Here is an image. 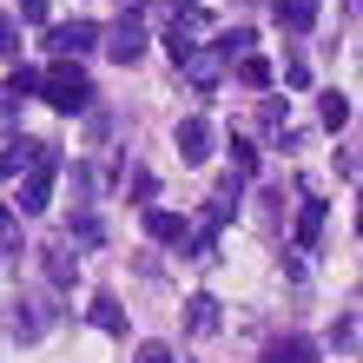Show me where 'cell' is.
<instances>
[{"instance_id": "d4e9b609", "label": "cell", "mask_w": 363, "mask_h": 363, "mask_svg": "<svg viewBox=\"0 0 363 363\" xmlns=\"http://www.w3.org/2000/svg\"><path fill=\"white\" fill-rule=\"evenodd\" d=\"M165 53H172V67H179V60L191 53V27H179V20H172V27H165Z\"/></svg>"}, {"instance_id": "7c38bea8", "label": "cell", "mask_w": 363, "mask_h": 363, "mask_svg": "<svg viewBox=\"0 0 363 363\" xmlns=\"http://www.w3.org/2000/svg\"><path fill=\"white\" fill-rule=\"evenodd\" d=\"M277 27L284 33H311L317 27V0H277Z\"/></svg>"}, {"instance_id": "cb8c5ba5", "label": "cell", "mask_w": 363, "mask_h": 363, "mask_svg": "<svg viewBox=\"0 0 363 363\" xmlns=\"http://www.w3.org/2000/svg\"><path fill=\"white\" fill-rule=\"evenodd\" d=\"M33 86H40V73H27V67H13V73H7V86H0V93H7V99H27Z\"/></svg>"}, {"instance_id": "5bb4252c", "label": "cell", "mask_w": 363, "mask_h": 363, "mask_svg": "<svg viewBox=\"0 0 363 363\" xmlns=\"http://www.w3.org/2000/svg\"><path fill=\"white\" fill-rule=\"evenodd\" d=\"M264 363H317V344H304V337H277V344L264 350Z\"/></svg>"}, {"instance_id": "f546056e", "label": "cell", "mask_w": 363, "mask_h": 363, "mask_svg": "<svg viewBox=\"0 0 363 363\" xmlns=\"http://www.w3.org/2000/svg\"><path fill=\"white\" fill-rule=\"evenodd\" d=\"M139 363H172V350L165 344H139Z\"/></svg>"}, {"instance_id": "ac0fdd59", "label": "cell", "mask_w": 363, "mask_h": 363, "mask_svg": "<svg viewBox=\"0 0 363 363\" xmlns=\"http://www.w3.org/2000/svg\"><path fill=\"white\" fill-rule=\"evenodd\" d=\"M67 238H73V245H86V251H93V245H106V225L93 218V211H73V225H67Z\"/></svg>"}, {"instance_id": "ba28073f", "label": "cell", "mask_w": 363, "mask_h": 363, "mask_svg": "<svg viewBox=\"0 0 363 363\" xmlns=\"http://www.w3.org/2000/svg\"><path fill=\"white\" fill-rule=\"evenodd\" d=\"M324 218H330L324 199H317V191H304V199H297V245H304V251L324 238Z\"/></svg>"}, {"instance_id": "e0dca14e", "label": "cell", "mask_w": 363, "mask_h": 363, "mask_svg": "<svg viewBox=\"0 0 363 363\" xmlns=\"http://www.w3.org/2000/svg\"><path fill=\"white\" fill-rule=\"evenodd\" d=\"M211 53H218L225 67H231V60H238V53H251V27H225L218 40H211Z\"/></svg>"}, {"instance_id": "2e32d148", "label": "cell", "mask_w": 363, "mask_h": 363, "mask_svg": "<svg viewBox=\"0 0 363 363\" xmlns=\"http://www.w3.org/2000/svg\"><path fill=\"white\" fill-rule=\"evenodd\" d=\"M238 79H245L251 93H264V86H271V60H264V53H238Z\"/></svg>"}, {"instance_id": "f1b7e54d", "label": "cell", "mask_w": 363, "mask_h": 363, "mask_svg": "<svg viewBox=\"0 0 363 363\" xmlns=\"http://www.w3.org/2000/svg\"><path fill=\"white\" fill-rule=\"evenodd\" d=\"M152 191H159V179H152V172H139V179H133V199H139V205H152Z\"/></svg>"}, {"instance_id": "603a6c76", "label": "cell", "mask_w": 363, "mask_h": 363, "mask_svg": "<svg viewBox=\"0 0 363 363\" xmlns=\"http://www.w3.org/2000/svg\"><path fill=\"white\" fill-rule=\"evenodd\" d=\"M330 344H337V350H357V311H344V317L330 324Z\"/></svg>"}, {"instance_id": "7402d4cb", "label": "cell", "mask_w": 363, "mask_h": 363, "mask_svg": "<svg viewBox=\"0 0 363 363\" xmlns=\"http://www.w3.org/2000/svg\"><path fill=\"white\" fill-rule=\"evenodd\" d=\"M231 165H238V179H251V172H258V145H251V139H231Z\"/></svg>"}, {"instance_id": "9c48e42d", "label": "cell", "mask_w": 363, "mask_h": 363, "mask_svg": "<svg viewBox=\"0 0 363 363\" xmlns=\"http://www.w3.org/2000/svg\"><path fill=\"white\" fill-rule=\"evenodd\" d=\"M145 238H159V245H185L191 231H185V218H179V211H165V205H145Z\"/></svg>"}, {"instance_id": "6da1fadb", "label": "cell", "mask_w": 363, "mask_h": 363, "mask_svg": "<svg viewBox=\"0 0 363 363\" xmlns=\"http://www.w3.org/2000/svg\"><path fill=\"white\" fill-rule=\"evenodd\" d=\"M33 93L47 99L53 113H86V106H93V79H86V67H79V60H53V67L40 73Z\"/></svg>"}, {"instance_id": "ffe728a7", "label": "cell", "mask_w": 363, "mask_h": 363, "mask_svg": "<svg viewBox=\"0 0 363 363\" xmlns=\"http://www.w3.org/2000/svg\"><path fill=\"white\" fill-rule=\"evenodd\" d=\"M99 185H106V179L93 172V165H73V199H79V205H86V199H99Z\"/></svg>"}, {"instance_id": "d6986e66", "label": "cell", "mask_w": 363, "mask_h": 363, "mask_svg": "<svg viewBox=\"0 0 363 363\" xmlns=\"http://www.w3.org/2000/svg\"><path fill=\"white\" fill-rule=\"evenodd\" d=\"M20 251V218H13V205H0V264H7Z\"/></svg>"}, {"instance_id": "8fae6325", "label": "cell", "mask_w": 363, "mask_h": 363, "mask_svg": "<svg viewBox=\"0 0 363 363\" xmlns=\"http://www.w3.org/2000/svg\"><path fill=\"white\" fill-rule=\"evenodd\" d=\"M218 311H225V304H218L211 291H199V297H191V304H185V324H191V337H211V330H218V324H225Z\"/></svg>"}, {"instance_id": "4fadbf2b", "label": "cell", "mask_w": 363, "mask_h": 363, "mask_svg": "<svg viewBox=\"0 0 363 363\" xmlns=\"http://www.w3.org/2000/svg\"><path fill=\"white\" fill-rule=\"evenodd\" d=\"M93 324H99L106 337H125V311H119V297H113V291H99V297H93Z\"/></svg>"}, {"instance_id": "30bf717a", "label": "cell", "mask_w": 363, "mask_h": 363, "mask_svg": "<svg viewBox=\"0 0 363 363\" xmlns=\"http://www.w3.org/2000/svg\"><path fill=\"white\" fill-rule=\"evenodd\" d=\"M47 152V139H7L0 145V179H13V172H27V165Z\"/></svg>"}, {"instance_id": "277c9868", "label": "cell", "mask_w": 363, "mask_h": 363, "mask_svg": "<svg viewBox=\"0 0 363 363\" xmlns=\"http://www.w3.org/2000/svg\"><path fill=\"white\" fill-rule=\"evenodd\" d=\"M47 324H53L47 297H13V311H7V330L20 337V344H33V337H47Z\"/></svg>"}, {"instance_id": "3957f363", "label": "cell", "mask_w": 363, "mask_h": 363, "mask_svg": "<svg viewBox=\"0 0 363 363\" xmlns=\"http://www.w3.org/2000/svg\"><path fill=\"white\" fill-rule=\"evenodd\" d=\"M172 145H179V159H185V165H205V159H211V145H218V139H211V119H199V113L179 119V125H172Z\"/></svg>"}, {"instance_id": "8992f818", "label": "cell", "mask_w": 363, "mask_h": 363, "mask_svg": "<svg viewBox=\"0 0 363 363\" xmlns=\"http://www.w3.org/2000/svg\"><path fill=\"white\" fill-rule=\"evenodd\" d=\"M47 47H53L60 60H79L86 47H99V27H93V20H67V27L47 33Z\"/></svg>"}, {"instance_id": "44dd1931", "label": "cell", "mask_w": 363, "mask_h": 363, "mask_svg": "<svg viewBox=\"0 0 363 363\" xmlns=\"http://www.w3.org/2000/svg\"><path fill=\"white\" fill-rule=\"evenodd\" d=\"M324 125H330V133L350 125V93H324Z\"/></svg>"}, {"instance_id": "484cf974", "label": "cell", "mask_w": 363, "mask_h": 363, "mask_svg": "<svg viewBox=\"0 0 363 363\" xmlns=\"http://www.w3.org/2000/svg\"><path fill=\"white\" fill-rule=\"evenodd\" d=\"M47 13H53V0H13V20H27V27H40Z\"/></svg>"}, {"instance_id": "4316f807", "label": "cell", "mask_w": 363, "mask_h": 363, "mask_svg": "<svg viewBox=\"0 0 363 363\" xmlns=\"http://www.w3.org/2000/svg\"><path fill=\"white\" fill-rule=\"evenodd\" d=\"M0 53H20V20L0 7Z\"/></svg>"}, {"instance_id": "83f0119b", "label": "cell", "mask_w": 363, "mask_h": 363, "mask_svg": "<svg viewBox=\"0 0 363 363\" xmlns=\"http://www.w3.org/2000/svg\"><path fill=\"white\" fill-rule=\"evenodd\" d=\"M284 86H311V67H304V60H284Z\"/></svg>"}, {"instance_id": "4dcf8cb0", "label": "cell", "mask_w": 363, "mask_h": 363, "mask_svg": "<svg viewBox=\"0 0 363 363\" xmlns=\"http://www.w3.org/2000/svg\"><path fill=\"white\" fill-rule=\"evenodd\" d=\"M13 119H20V99H7V93H0V133H7Z\"/></svg>"}, {"instance_id": "7a4b0ae2", "label": "cell", "mask_w": 363, "mask_h": 363, "mask_svg": "<svg viewBox=\"0 0 363 363\" xmlns=\"http://www.w3.org/2000/svg\"><path fill=\"white\" fill-rule=\"evenodd\" d=\"M53 179H60V145H47V152L27 165V179H20V199H13V218H33V211H47Z\"/></svg>"}, {"instance_id": "5b68a950", "label": "cell", "mask_w": 363, "mask_h": 363, "mask_svg": "<svg viewBox=\"0 0 363 363\" xmlns=\"http://www.w3.org/2000/svg\"><path fill=\"white\" fill-rule=\"evenodd\" d=\"M106 40V60H119V67H133V60L145 53V27H139V13H125L113 33H99Z\"/></svg>"}, {"instance_id": "52a82bcc", "label": "cell", "mask_w": 363, "mask_h": 363, "mask_svg": "<svg viewBox=\"0 0 363 363\" xmlns=\"http://www.w3.org/2000/svg\"><path fill=\"white\" fill-rule=\"evenodd\" d=\"M179 73H185V79H191V86H199V93H211V86H218V79H225V60L211 53V47H191V53L179 60Z\"/></svg>"}, {"instance_id": "9a60e30c", "label": "cell", "mask_w": 363, "mask_h": 363, "mask_svg": "<svg viewBox=\"0 0 363 363\" xmlns=\"http://www.w3.org/2000/svg\"><path fill=\"white\" fill-rule=\"evenodd\" d=\"M40 258H47V284H53V291H73V277H79V264L67 258V251H40Z\"/></svg>"}]
</instances>
